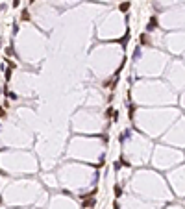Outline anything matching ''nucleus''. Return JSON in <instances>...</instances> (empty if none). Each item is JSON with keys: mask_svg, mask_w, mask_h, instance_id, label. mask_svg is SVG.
<instances>
[{"mask_svg": "<svg viewBox=\"0 0 185 209\" xmlns=\"http://www.w3.org/2000/svg\"><path fill=\"white\" fill-rule=\"evenodd\" d=\"M96 205V198L94 196H89V198H83V204H81V207L83 209H91Z\"/></svg>", "mask_w": 185, "mask_h": 209, "instance_id": "f257e3e1", "label": "nucleus"}, {"mask_svg": "<svg viewBox=\"0 0 185 209\" xmlns=\"http://www.w3.org/2000/svg\"><path fill=\"white\" fill-rule=\"evenodd\" d=\"M30 17H32V15H30L28 9H22V13H21V19H22V21H30Z\"/></svg>", "mask_w": 185, "mask_h": 209, "instance_id": "f03ea898", "label": "nucleus"}, {"mask_svg": "<svg viewBox=\"0 0 185 209\" xmlns=\"http://www.w3.org/2000/svg\"><path fill=\"white\" fill-rule=\"evenodd\" d=\"M130 2H122V4L120 6H118V9H120V11H128V9H130Z\"/></svg>", "mask_w": 185, "mask_h": 209, "instance_id": "7ed1b4c3", "label": "nucleus"}, {"mask_svg": "<svg viewBox=\"0 0 185 209\" xmlns=\"http://www.w3.org/2000/svg\"><path fill=\"white\" fill-rule=\"evenodd\" d=\"M122 196V187L120 185H115V198H120Z\"/></svg>", "mask_w": 185, "mask_h": 209, "instance_id": "20e7f679", "label": "nucleus"}, {"mask_svg": "<svg viewBox=\"0 0 185 209\" xmlns=\"http://www.w3.org/2000/svg\"><path fill=\"white\" fill-rule=\"evenodd\" d=\"M141 43H143V45L150 43V41H148V35H146V34H143V35H141Z\"/></svg>", "mask_w": 185, "mask_h": 209, "instance_id": "39448f33", "label": "nucleus"}, {"mask_svg": "<svg viewBox=\"0 0 185 209\" xmlns=\"http://www.w3.org/2000/svg\"><path fill=\"white\" fill-rule=\"evenodd\" d=\"M11 72H13V69H8V70H6V80H11Z\"/></svg>", "mask_w": 185, "mask_h": 209, "instance_id": "423d86ee", "label": "nucleus"}, {"mask_svg": "<svg viewBox=\"0 0 185 209\" xmlns=\"http://www.w3.org/2000/svg\"><path fill=\"white\" fill-rule=\"evenodd\" d=\"M13 54H15L13 48H11V46H8V48H6V56H13Z\"/></svg>", "mask_w": 185, "mask_h": 209, "instance_id": "0eeeda50", "label": "nucleus"}, {"mask_svg": "<svg viewBox=\"0 0 185 209\" xmlns=\"http://www.w3.org/2000/svg\"><path fill=\"white\" fill-rule=\"evenodd\" d=\"M6 94H8L11 100H17V94H15V93H8V91H6Z\"/></svg>", "mask_w": 185, "mask_h": 209, "instance_id": "6e6552de", "label": "nucleus"}, {"mask_svg": "<svg viewBox=\"0 0 185 209\" xmlns=\"http://www.w3.org/2000/svg\"><path fill=\"white\" fill-rule=\"evenodd\" d=\"M105 115H107V117H113V107H107V109H105Z\"/></svg>", "mask_w": 185, "mask_h": 209, "instance_id": "1a4fd4ad", "label": "nucleus"}, {"mask_svg": "<svg viewBox=\"0 0 185 209\" xmlns=\"http://www.w3.org/2000/svg\"><path fill=\"white\" fill-rule=\"evenodd\" d=\"M4 117H6V109L0 107V118H4Z\"/></svg>", "mask_w": 185, "mask_h": 209, "instance_id": "9d476101", "label": "nucleus"}, {"mask_svg": "<svg viewBox=\"0 0 185 209\" xmlns=\"http://www.w3.org/2000/svg\"><path fill=\"white\" fill-rule=\"evenodd\" d=\"M113 209H120V205H118V202H115V204H113Z\"/></svg>", "mask_w": 185, "mask_h": 209, "instance_id": "9b49d317", "label": "nucleus"}, {"mask_svg": "<svg viewBox=\"0 0 185 209\" xmlns=\"http://www.w3.org/2000/svg\"><path fill=\"white\" fill-rule=\"evenodd\" d=\"M13 6H15V8H17V6H19V0H13Z\"/></svg>", "mask_w": 185, "mask_h": 209, "instance_id": "f8f14e48", "label": "nucleus"}, {"mask_svg": "<svg viewBox=\"0 0 185 209\" xmlns=\"http://www.w3.org/2000/svg\"><path fill=\"white\" fill-rule=\"evenodd\" d=\"M0 204H2V196H0Z\"/></svg>", "mask_w": 185, "mask_h": 209, "instance_id": "ddd939ff", "label": "nucleus"}]
</instances>
